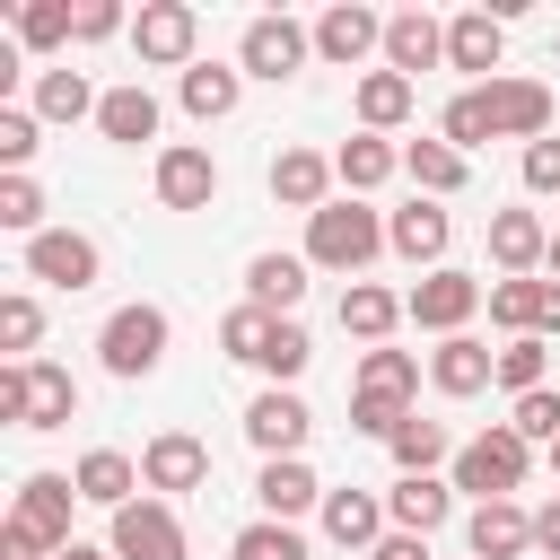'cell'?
I'll list each match as a JSON object with an SVG mask.
<instances>
[{"label":"cell","mask_w":560,"mask_h":560,"mask_svg":"<svg viewBox=\"0 0 560 560\" xmlns=\"http://www.w3.org/2000/svg\"><path fill=\"white\" fill-rule=\"evenodd\" d=\"M551 88L542 79H490V88H464V96H446V114H438V140L446 149H481V140H551Z\"/></svg>","instance_id":"obj_1"},{"label":"cell","mask_w":560,"mask_h":560,"mask_svg":"<svg viewBox=\"0 0 560 560\" xmlns=\"http://www.w3.org/2000/svg\"><path fill=\"white\" fill-rule=\"evenodd\" d=\"M411 394H420V359L411 350H368L359 385H350V429L359 438H394L411 420Z\"/></svg>","instance_id":"obj_2"},{"label":"cell","mask_w":560,"mask_h":560,"mask_svg":"<svg viewBox=\"0 0 560 560\" xmlns=\"http://www.w3.org/2000/svg\"><path fill=\"white\" fill-rule=\"evenodd\" d=\"M376 254H385V219H376L368 201L341 192V201H324V210L306 219V262H315V271H368Z\"/></svg>","instance_id":"obj_3"},{"label":"cell","mask_w":560,"mask_h":560,"mask_svg":"<svg viewBox=\"0 0 560 560\" xmlns=\"http://www.w3.org/2000/svg\"><path fill=\"white\" fill-rule=\"evenodd\" d=\"M70 411H79L70 368H52V359H9L0 368V420L9 429H70Z\"/></svg>","instance_id":"obj_4"},{"label":"cell","mask_w":560,"mask_h":560,"mask_svg":"<svg viewBox=\"0 0 560 560\" xmlns=\"http://www.w3.org/2000/svg\"><path fill=\"white\" fill-rule=\"evenodd\" d=\"M525 464H534V446L499 420V429H481L472 446H455V490H472V508H481V499H516V490H525Z\"/></svg>","instance_id":"obj_5"},{"label":"cell","mask_w":560,"mask_h":560,"mask_svg":"<svg viewBox=\"0 0 560 560\" xmlns=\"http://www.w3.org/2000/svg\"><path fill=\"white\" fill-rule=\"evenodd\" d=\"M306 52H315V26H298V18H280V9H262V18H245V35H236V70L245 79H298L306 70Z\"/></svg>","instance_id":"obj_6"},{"label":"cell","mask_w":560,"mask_h":560,"mask_svg":"<svg viewBox=\"0 0 560 560\" xmlns=\"http://www.w3.org/2000/svg\"><path fill=\"white\" fill-rule=\"evenodd\" d=\"M481 306H490V280H472V271H455V262H438V271L402 298V315H411L420 332H438V341H455Z\"/></svg>","instance_id":"obj_7"},{"label":"cell","mask_w":560,"mask_h":560,"mask_svg":"<svg viewBox=\"0 0 560 560\" xmlns=\"http://www.w3.org/2000/svg\"><path fill=\"white\" fill-rule=\"evenodd\" d=\"M96 359H105V376H122V385L149 376V368L166 359V306H149V298H140V306H114L105 332H96Z\"/></svg>","instance_id":"obj_8"},{"label":"cell","mask_w":560,"mask_h":560,"mask_svg":"<svg viewBox=\"0 0 560 560\" xmlns=\"http://www.w3.org/2000/svg\"><path fill=\"white\" fill-rule=\"evenodd\" d=\"M70 499H79V481H70V472H26V481H18L9 525H18V534H35V542L61 560V551H70Z\"/></svg>","instance_id":"obj_9"},{"label":"cell","mask_w":560,"mask_h":560,"mask_svg":"<svg viewBox=\"0 0 560 560\" xmlns=\"http://www.w3.org/2000/svg\"><path fill=\"white\" fill-rule=\"evenodd\" d=\"M192 44H201V18H192L184 0H149V9L131 18V52H140L149 70H192Z\"/></svg>","instance_id":"obj_10"},{"label":"cell","mask_w":560,"mask_h":560,"mask_svg":"<svg viewBox=\"0 0 560 560\" xmlns=\"http://www.w3.org/2000/svg\"><path fill=\"white\" fill-rule=\"evenodd\" d=\"M105 551H114V560H184V525H175L166 499H131V508H114Z\"/></svg>","instance_id":"obj_11"},{"label":"cell","mask_w":560,"mask_h":560,"mask_svg":"<svg viewBox=\"0 0 560 560\" xmlns=\"http://www.w3.org/2000/svg\"><path fill=\"white\" fill-rule=\"evenodd\" d=\"M26 271H35L44 289H96L105 254H96V236H79V228H44V236L26 245Z\"/></svg>","instance_id":"obj_12"},{"label":"cell","mask_w":560,"mask_h":560,"mask_svg":"<svg viewBox=\"0 0 560 560\" xmlns=\"http://www.w3.org/2000/svg\"><path fill=\"white\" fill-rule=\"evenodd\" d=\"M306 429H315V411L289 394V385H262L254 402H245V438L262 446V464H280V455H298L306 446Z\"/></svg>","instance_id":"obj_13"},{"label":"cell","mask_w":560,"mask_h":560,"mask_svg":"<svg viewBox=\"0 0 560 560\" xmlns=\"http://www.w3.org/2000/svg\"><path fill=\"white\" fill-rule=\"evenodd\" d=\"M499 52H508V18L499 9H455L446 18V70H472L490 88L499 79Z\"/></svg>","instance_id":"obj_14"},{"label":"cell","mask_w":560,"mask_h":560,"mask_svg":"<svg viewBox=\"0 0 560 560\" xmlns=\"http://www.w3.org/2000/svg\"><path fill=\"white\" fill-rule=\"evenodd\" d=\"M158 201H166V210H210V201H219V158L192 149V140L158 149Z\"/></svg>","instance_id":"obj_15"},{"label":"cell","mask_w":560,"mask_h":560,"mask_svg":"<svg viewBox=\"0 0 560 560\" xmlns=\"http://www.w3.org/2000/svg\"><path fill=\"white\" fill-rule=\"evenodd\" d=\"M315 52H324V61H341V70H359L368 52H385V18H376V9H359V0H341V9H324V18H315Z\"/></svg>","instance_id":"obj_16"},{"label":"cell","mask_w":560,"mask_h":560,"mask_svg":"<svg viewBox=\"0 0 560 560\" xmlns=\"http://www.w3.org/2000/svg\"><path fill=\"white\" fill-rule=\"evenodd\" d=\"M542 254H551V228L534 210H490V262H499V280H534Z\"/></svg>","instance_id":"obj_17"},{"label":"cell","mask_w":560,"mask_h":560,"mask_svg":"<svg viewBox=\"0 0 560 560\" xmlns=\"http://www.w3.org/2000/svg\"><path fill=\"white\" fill-rule=\"evenodd\" d=\"M429 385H438L446 402H464V394L499 385V350H490V341H472V332H455V341H438V350H429Z\"/></svg>","instance_id":"obj_18"},{"label":"cell","mask_w":560,"mask_h":560,"mask_svg":"<svg viewBox=\"0 0 560 560\" xmlns=\"http://www.w3.org/2000/svg\"><path fill=\"white\" fill-rule=\"evenodd\" d=\"M140 481H149V490H201V481H210V446H201L192 429H166V438L140 446Z\"/></svg>","instance_id":"obj_19"},{"label":"cell","mask_w":560,"mask_h":560,"mask_svg":"<svg viewBox=\"0 0 560 560\" xmlns=\"http://www.w3.org/2000/svg\"><path fill=\"white\" fill-rule=\"evenodd\" d=\"M438 61H446V26H438L429 9H394V18H385V70L420 79V70H438Z\"/></svg>","instance_id":"obj_20"},{"label":"cell","mask_w":560,"mask_h":560,"mask_svg":"<svg viewBox=\"0 0 560 560\" xmlns=\"http://www.w3.org/2000/svg\"><path fill=\"white\" fill-rule=\"evenodd\" d=\"M385 516H394V534H438V525L455 516V481H438V472H402V481L385 490Z\"/></svg>","instance_id":"obj_21"},{"label":"cell","mask_w":560,"mask_h":560,"mask_svg":"<svg viewBox=\"0 0 560 560\" xmlns=\"http://www.w3.org/2000/svg\"><path fill=\"white\" fill-rule=\"evenodd\" d=\"M464 542H472V560H516V551H534V516L516 499H481L464 516Z\"/></svg>","instance_id":"obj_22"},{"label":"cell","mask_w":560,"mask_h":560,"mask_svg":"<svg viewBox=\"0 0 560 560\" xmlns=\"http://www.w3.org/2000/svg\"><path fill=\"white\" fill-rule=\"evenodd\" d=\"M332 184H341V175H332V158H315V149H280V158H271V201H289V210H306V219L332 201Z\"/></svg>","instance_id":"obj_23"},{"label":"cell","mask_w":560,"mask_h":560,"mask_svg":"<svg viewBox=\"0 0 560 560\" xmlns=\"http://www.w3.org/2000/svg\"><path fill=\"white\" fill-rule=\"evenodd\" d=\"M70 481H79V499H88V508H105V516H114V508H131V490H149V481H140V464H131L122 446H88Z\"/></svg>","instance_id":"obj_24"},{"label":"cell","mask_w":560,"mask_h":560,"mask_svg":"<svg viewBox=\"0 0 560 560\" xmlns=\"http://www.w3.org/2000/svg\"><path fill=\"white\" fill-rule=\"evenodd\" d=\"M254 499H262V516L298 525L306 508H324V481L306 472V455H280V464H262V472H254Z\"/></svg>","instance_id":"obj_25"},{"label":"cell","mask_w":560,"mask_h":560,"mask_svg":"<svg viewBox=\"0 0 560 560\" xmlns=\"http://www.w3.org/2000/svg\"><path fill=\"white\" fill-rule=\"evenodd\" d=\"M332 175H341V192H350V201H368L385 175H402V149H394L385 131H359V140H341V149H332Z\"/></svg>","instance_id":"obj_26"},{"label":"cell","mask_w":560,"mask_h":560,"mask_svg":"<svg viewBox=\"0 0 560 560\" xmlns=\"http://www.w3.org/2000/svg\"><path fill=\"white\" fill-rule=\"evenodd\" d=\"M446 236H455V219H446L438 201H411V210H394V219H385V245H394L402 262H429V271L446 262Z\"/></svg>","instance_id":"obj_27"},{"label":"cell","mask_w":560,"mask_h":560,"mask_svg":"<svg viewBox=\"0 0 560 560\" xmlns=\"http://www.w3.org/2000/svg\"><path fill=\"white\" fill-rule=\"evenodd\" d=\"M298 298H306V254H254L245 262V306L298 315Z\"/></svg>","instance_id":"obj_28"},{"label":"cell","mask_w":560,"mask_h":560,"mask_svg":"<svg viewBox=\"0 0 560 560\" xmlns=\"http://www.w3.org/2000/svg\"><path fill=\"white\" fill-rule=\"evenodd\" d=\"M175 96H184L192 122H228L236 96H245V70H228V61H192V70L175 79Z\"/></svg>","instance_id":"obj_29"},{"label":"cell","mask_w":560,"mask_h":560,"mask_svg":"<svg viewBox=\"0 0 560 560\" xmlns=\"http://www.w3.org/2000/svg\"><path fill=\"white\" fill-rule=\"evenodd\" d=\"M324 534H332L341 551H376V542H385V499H368V490H324Z\"/></svg>","instance_id":"obj_30"},{"label":"cell","mask_w":560,"mask_h":560,"mask_svg":"<svg viewBox=\"0 0 560 560\" xmlns=\"http://www.w3.org/2000/svg\"><path fill=\"white\" fill-rule=\"evenodd\" d=\"M96 131L105 140H122V149H140V140H158V96L131 79V88H105V105H96Z\"/></svg>","instance_id":"obj_31"},{"label":"cell","mask_w":560,"mask_h":560,"mask_svg":"<svg viewBox=\"0 0 560 560\" xmlns=\"http://www.w3.org/2000/svg\"><path fill=\"white\" fill-rule=\"evenodd\" d=\"M402 175L420 184V201H446V192H464V149H446V140H402Z\"/></svg>","instance_id":"obj_32"},{"label":"cell","mask_w":560,"mask_h":560,"mask_svg":"<svg viewBox=\"0 0 560 560\" xmlns=\"http://www.w3.org/2000/svg\"><path fill=\"white\" fill-rule=\"evenodd\" d=\"M394 324H402V298H394V289H376V280H350V289H341V332H359V341L385 350Z\"/></svg>","instance_id":"obj_33"},{"label":"cell","mask_w":560,"mask_h":560,"mask_svg":"<svg viewBox=\"0 0 560 560\" xmlns=\"http://www.w3.org/2000/svg\"><path fill=\"white\" fill-rule=\"evenodd\" d=\"M411 96H420V79H402V70H368V79H359V122H368V131H394V122L411 114Z\"/></svg>","instance_id":"obj_34"},{"label":"cell","mask_w":560,"mask_h":560,"mask_svg":"<svg viewBox=\"0 0 560 560\" xmlns=\"http://www.w3.org/2000/svg\"><path fill=\"white\" fill-rule=\"evenodd\" d=\"M385 446H394V464H402V472H438V464H455V446H446V420H420V411H411V420H402Z\"/></svg>","instance_id":"obj_35"},{"label":"cell","mask_w":560,"mask_h":560,"mask_svg":"<svg viewBox=\"0 0 560 560\" xmlns=\"http://www.w3.org/2000/svg\"><path fill=\"white\" fill-rule=\"evenodd\" d=\"M96 105H105V96H96L79 70H44V79H35V114H44V122H79V114H96Z\"/></svg>","instance_id":"obj_36"},{"label":"cell","mask_w":560,"mask_h":560,"mask_svg":"<svg viewBox=\"0 0 560 560\" xmlns=\"http://www.w3.org/2000/svg\"><path fill=\"white\" fill-rule=\"evenodd\" d=\"M490 324L516 341V332H542V280H490Z\"/></svg>","instance_id":"obj_37"},{"label":"cell","mask_w":560,"mask_h":560,"mask_svg":"<svg viewBox=\"0 0 560 560\" xmlns=\"http://www.w3.org/2000/svg\"><path fill=\"white\" fill-rule=\"evenodd\" d=\"M70 35H79V9H70V0H26V9H18V44H26V52H52V44H70Z\"/></svg>","instance_id":"obj_38"},{"label":"cell","mask_w":560,"mask_h":560,"mask_svg":"<svg viewBox=\"0 0 560 560\" xmlns=\"http://www.w3.org/2000/svg\"><path fill=\"white\" fill-rule=\"evenodd\" d=\"M306 359H315L306 324H298V315H271V341H262V376H271V385H289V376H306Z\"/></svg>","instance_id":"obj_39"},{"label":"cell","mask_w":560,"mask_h":560,"mask_svg":"<svg viewBox=\"0 0 560 560\" xmlns=\"http://www.w3.org/2000/svg\"><path fill=\"white\" fill-rule=\"evenodd\" d=\"M542 368H551V341H542V332H516V341L499 350V385H508V402H516V394H542Z\"/></svg>","instance_id":"obj_40"},{"label":"cell","mask_w":560,"mask_h":560,"mask_svg":"<svg viewBox=\"0 0 560 560\" xmlns=\"http://www.w3.org/2000/svg\"><path fill=\"white\" fill-rule=\"evenodd\" d=\"M228 560H306V534L280 525V516H254V525L228 542Z\"/></svg>","instance_id":"obj_41"},{"label":"cell","mask_w":560,"mask_h":560,"mask_svg":"<svg viewBox=\"0 0 560 560\" xmlns=\"http://www.w3.org/2000/svg\"><path fill=\"white\" fill-rule=\"evenodd\" d=\"M35 341H44V306H35L26 289H9V298H0V350H9V359H35Z\"/></svg>","instance_id":"obj_42"},{"label":"cell","mask_w":560,"mask_h":560,"mask_svg":"<svg viewBox=\"0 0 560 560\" xmlns=\"http://www.w3.org/2000/svg\"><path fill=\"white\" fill-rule=\"evenodd\" d=\"M508 429L525 438V446H560V394L542 385V394H516L508 402Z\"/></svg>","instance_id":"obj_43"},{"label":"cell","mask_w":560,"mask_h":560,"mask_svg":"<svg viewBox=\"0 0 560 560\" xmlns=\"http://www.w3.org/2000/svg\"><path fill=\"white\" fill-rule=\"evenodd\" d=\"M0 228H18L26 245L44 236V192H35V175H0Z\"/></svg>","instance_id":"obj_44"},{"label":"cell","mask_w":560,"mask_h":560,"mask_svg":"<svg viewBox=\"0 0 560 560\" xmlns=\"http://www.w3.org/2000/svg\"><path fill=\"white\" fill-rule=\"evenodd\" d=\"M262 341H271V315H262V306H236V315L219 324V350L245 359V368H262Z\"/></svg>","instance_id":"obj_45"},{"label":"cell","mask_w":560,"mask_h":560,"mask_svg":"<svg viewBox=\"0 0 560 560\" xmlns=\"http://www.w3.org/2000/svg\"><path fill=\"white\" fill-rule=\"evenodd\" d=\"M35 122H44V114L0 105V175H26V158H35Z\"/></svg>","instance_id":"obj_46"},{"label":"cell","mask_w":560,"mask_h":560,"mask_svg":"<svg viewBox=\"0 0 560 560\" xmlns=\"http://www.w3.org/2000/svg\"><path fill=\"white\" fill-rule=\"evenodd\" d=\"M525 192H560V140H534L525 149Z\"/></svg>","instance_id":"obj_47"},{"label":"cell","mask_w":560,"mask_h":560,"mask_svg":"<svg viewBox=\"0 0 560 560\" xmlns=\"http://www.w3.org/2000/svg\"><path fill=\"white\" fill-rule=\"evenodd\" d=\"M122 26H131V18H122L114 0H88V9H79V44H105V35H122Z\"/></svg>","instance_id":"obj_48"},{"label":"cell","mask_w":560,"mask_h":560,"mask_svg":"<svg viewBox=\"0 0 560 560\" xmlns=\"http://www.w3.org/2000/svg\"><path fill=\"white\" fill-rule=\"evenodd\" d=\"M368 560H429V534H385Z\"/></svg>","instance_id":"obj_49"},{"label":"cell","mask_w":560,"mask_h":560,"mask_svg":"<svg viewBox=\"0 0 560 560\" xmlns=\"http://www.w3.org/2000/svg\"><path fill=\"white\" fill-rule=\"evenodd\" d=\"M534 551H551V560H560V499H551V508H534Z\"/></svg>","instance_id":"obj_50"},{"label":"cell","mask_w":560,"mask_h":560,"mask_svg":"<svg viewBox=\"0 0 560 560\" xmlns=\"http://www.w3.org/2000/svg\"><path fill=\"white\" fill-rule=\"evenodd\" d=\"M560 332V280H542V341Z\"/></svg>","instance_id":"obj_51"},{"label":"cell","mask_w":560,"mask_h":560,"mask_svg":"<svg viewBox=\"0 0 560 560\" xmlns=\"http://www.w3.org/2000/svg\"><path fill=\"white\" fill-rule=\"evenodd\" d=\"M542 271H551V280H560V228H551V254H542Z\"/></svg>","instance_id":"obj_52"},{"label":"cell","mask_w":560,"mask_h":560,"mask_svg":"<svg viewBox=\"0 0 560 560\" xmlns=\"http://www.w3.org/2000/svg\"><path fill=\"white\" fill-rule=\"evenodd\" d=\"M61 560H114V551H88V542H70V551H61Z\"/></svg>","instance_id":"obj_53"},{"label":"cell","mask_w":560,"mask_h":560,"mask_svg":"<svg viewBox=\"0 0 560 560\" xmlns=\"http://www.w3.org/2000/svg\"><path fill=\"white\" fill-rule=\"evenodd\" d=\"M551 472H560V446H551Z\"/></svg>","instance_id":"obj_54"}]
</instances>
